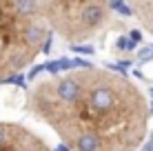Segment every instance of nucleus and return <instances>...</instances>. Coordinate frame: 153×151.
I'll use <instances>...</instances> for the list:
<instances>
[{"label":"nucleus","mask_w":153,"mask_h":151,"mask_svg":"<svg viewBox=\"0 0 153 151\" xmlns=\"http://www.w3.org/2000/svg\"><path fill=\"white\" fill-rule=\"evenodd\" d=\"M109 9L104 2H78L76 7V18H78V29L76 36H89L91 31L100 29L104 22H107Z\"/></svg>","instance_id":"1"},{"label":"nucleus","mask_w":153,"mask_h":151,"mask_svg":"<svg viewBox=\"0 0 153 151\" xmlns=\"http://www.w3.org/2000/svg\"><path fill=\"white\" fill-rule=\"evenodd\" d=\"M65 140L76 151H109L100 133H96L93 129H76L69 136H65Z\"/></svg>","instance_id":"2"},{"label":"nucleus","mask_w":153,"mask_h":151,"mask_svg":"<svg viewBox=\"0 0 153 151\" xmlns=\"http://www.w3.org/2000/svg\"><path fill=\"white\" fill-rule=\"evenodd\" d=\"M20 40H22V49L31 51H40L42 42L47 38V27L40 22V20H27V22H20Z\"/></svg>","instance_id":"3"},{"label":"nucleus","mask_w":153,"mask_h":151,"mask_svg":"<svg viewBox=\"0 0 153 151\" xmlns=\"http://www.w3.org/2000/svg\"><path fill=\"white\" fill-rule=\"evenodd\" d=\"M18 151H49V149H47L45 144L40 142V140H36L33 136H29V140L20 144V147H18Z\"/></svg>","instance_id":"4"},{"label":"nucleus","mask_w":153,"mask_h":151,"mask_svg":"<svg viewBox=\"0 0 153 151\" xmlns=\"http://www.w3.org/2000/svg\"><path fill=\"white\" fill-rule=\"evenodd\" d=\"M11 133H13L11 124H0V149L7 147V142L11 140Z\"/></svg>","instance_id":"5"},{"label":"nucleus","mask_w":153,"mask_h":151,"mask_svg":"<svg viewBox=\"0 0 153 151\" xmlns=\"http://www.w3.org/2000/svg\"><path fill=\"white\" fill-rule=\"evenodd\" d=\"M4 56H7V49H4V42L0 40V62L4 60Z\"/></svg>","instance_id":"6"}]
</instances>
